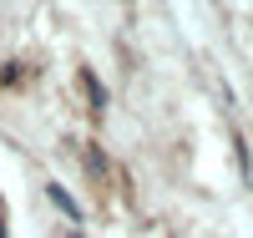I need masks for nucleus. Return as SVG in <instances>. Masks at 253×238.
<instances>
[{
    "label": "nucleus",
    "mask_w": 253,
    "mask_h": 238,
    "mask_svg": "<svg viewBox=\"0 0 253 238\" xmlns=\"http://www.w3.org/2000/svg\"><path fill=\"white\" fill-rule=\"evenodd\" d=\"M46 198H51V203H56L61 213H66V218H81V203H76V198H71V192H66V188H61V183H51V188H46Z\"/></svg>",
    "instance_id": "f257e3e1"
},
{
    "label": "nucleus",
    "mask_w": 253,
    "mask_h": 238,
    "mask_svg": "<svg viewBox=\"0 0 253 238\" xmlns=\"http://www.w3.org/2000/svg\"><path fill=\"white\" fill-rule=\"evenodd\" d=\"M0 238H5V228H0Z\"/></svg>",
    "instance_id": "f03ea898"
}]
</instances>
